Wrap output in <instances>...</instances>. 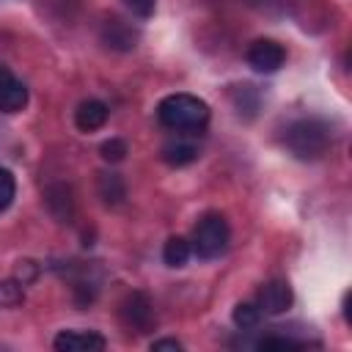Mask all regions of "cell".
I'll return each instance as SVG.
<instances>
[{"instance_id":"7a4b0ae2","label":"cell","mask_w":352,"mask_h":352,"mask_svg":"<svg viewBox=\"0 0 352 352\" xmlns=\"http://www.w3.org/2000/svg\"><path fill=\"white\" fill-rule=\"evenodd\" d=\"M283 143L297 160H319L330 148V126L322 118H300L286 129Z\"/></svg>"},{"instance_id":"2e32d148","label":"cell","mask_w":352,"mask_h":352,"mask_svg":"<svg viewBox=\"0 0 352 352\" xmlns=\"http://www.w3.org/2000/svg\"><path fill=\"white\" fill-rule=\"evenodd\" d=\"M16 195V182H14V173L8 168H0V212H6L11 206Z\"/></svg>"},{"instance_id":"ffe728a7","label":"cell","mask_w":352,"mask_h":352,"mask_svg":"<svg viewBox=\"0 0 352 352\" xmlns=\"http://www.w3.org/2000/svg\"><path fill=\"white\" fill-rule=\"evenodd\" d=\"M165 349L179 352V349H182V344H179L176 338H157V341H151V352H165Z\"/></svg>"},{"instance_id":"d6986e66","label":"cell","mask_w":352,"mask_h":352,"mask_svg":"<svg viewBox=\"0 0 352 352\" xmlns=\"http://www.w3.org/2000/svg\"><path fill=\"white\" fill-rule=\"evenodd\" d=\"M124 3L138 16H151L154 14V6H157V0H124Z\"/></svg>"},{"instance_id":"ba28073f","label":"cell","mask_w":352,"mask_h":352,"mask_svg":"<svg viewBox=\"0 0 352 352\" xmlns=\"http://www.w3.org/2000/svg\"><path fill=\"white\" fill-rule=\"evenodd\" d=\"M28 104L25 82L6 66H0V113H19Z\"/></svg>"},{"instance_id":"30bf717a","label":"cell","mask_w":352,"mask_h":352,"mask_svg":"<svg viewBox=\"0 0 352 352\" xmlns=\"http://www.w3.org/2000/svg\"><path fill=\"white\" fill-rule=\"evenodd\" d=\"M160 157H162L168 165L182 168V165H187V162H192V160L198 157V148H195L192 143H187V140H168V143L162 146Z\"/></svg>"},{"instance_id":"4fadbf2b","label":"cell","mask_w":352,"mask_h":352,"mask_svg":"<svg viewBox=\"0 0 352 352\" xmlns=\"http://www.w3.org/2000/svg\"><path fill=\"white\" fill-rule=\"evenodd\" d=\"M99 192L107 204H118L124 198V182L118 173H102L99 176Z\"/></svg>"},{"instance_id":"8fae6325","label":"cell","mask_w":352,"mask_h":352,"mask_svg":"<svg viewBox=\"0 0 352 352\" xmlns=\"http://www.w3.org/2000/svg\"><path fill=\"white\" fill-rule=\"evenodd\" d=\"M190 253H192V245L184 236H170L162 248V258H165L168 267H184Z\"/></svg>"},{"instance_id":"9c48e42d","label":"cell","mask_w":352,"mask_h":352,"mask_svg":"<svg viewBox=\"0 0 352 352\" xmlns=\"http://www.w3.org/2000/svg\"><path fill=\"white\" fill-rule=\"evenodd\" d=\"M107 116H110V107L99 99H85L77 104L74 110V124L80 132H96L107 124Z\"/></svg>"},{"instance_id":"6da1fadb","label":"cell","mask_w":352,"mask_h":352,"mask_svg":"<svg viewBox=\"0 0 352 352\" xmlns=\"http://www.w3.org/2000/svg\"><path fill=\"white\" fill-rule=\"evenodd\" d=\"M157 118L173 132H198L209 124V104L192 94H170L157 104Z\"/></svg>"},{"instance_id":"e0dca14e","label":"cell","mask_w":352,"mask_h":352,"mask_svg":"<svg viewBox=\"0 0 352 352\" xmlns=\"http://www.w3.org/2000/svg\"><path fill=\"white\" fill-rule=\"evenodd\" d=\"M102 157L107 160V162H121L124 157H126V143L124 140H118V138H110V140H104L102 143Z\"/></svg>"},{"instance_id":"5bb4252c","label":"cell","mask_w":352,"mask_h":352,"mask_svg":"<svg viewBox=\"0 0 352 352\" xmlns=\"http://www.w3.org/2000/svg\"><path fill=\"white\" fill-rule=\"evenodd\" d=\"M258 319H261V311H258V305H253V302H239V305L234 308V324H236L239 330L256 327Z\"/></svg>"},{"instance_id":"277c9868","label":"cell","mask_w":352,"mask_h":352,"mask_svg":"<svg viewBox=\"0 0 352 352\" xmlns=\"http://www.w3.org/2000/svg\"><path fill=\"white\" fill-rule=\"evenodd\" d=\"M245 60H248V66H250L253 72H258V74H272V72H278V69L283 66L286 50H283L278 41H272V38H258V41H253V44L248 47Z\"/></svg>"},{"instance_id":"52a82bcc","label":"cell","mask_w":352,"mask_h":352,"mask_svg":"<svg viewBox=\"0 0 352 352\" xmlns=\"http://www.w3.org/2000/svg\"><path fill=\"white\" fill-rule=\"evenodd\" d=\"M52 346L58 352H102L107 341L94 330H63L55 336Z\"/></svg>"},{"instance_id":"3957f363","label":"cell","mask_w":352,"mask_h":352,"mask_svg":"<svg viewBox=\"0 0 352 352\" xmlns=\"http://www.w3.org/2000/svg\"><path fill=\"white\" fill-rule=\"evenodd\" d=\"M228 239H231V231H228L226 217L217 212H209L198 220V226L192 231V250L201 258H217L226 253Z\"/></svg>"},{"instance_id":"ac0fdd59","label":"cell","mask_w":352,"mask_h":352,"mask_svg":"<svg viewBox=\"0 0 352 352\" xmlns=\"http://www.w3.org/2000/svg\"><path fill=\"white\" fill-rule=\"evenodd\" d=\"M302 344H297L294 338H286V336H267V338H261L258 341V349H286V352H292V349H300Z\"/></svg>"},{"instance_id":"5b68a950","label":"cell","mask_w":352,"mask_h":352,"mask_svg":"<svg viewBox=\"0 0 352 352\" xmlns=\"http://www.w3.org/2000/svg\"><path fill=\"white\" fill-rule=\"evenodd\" d=\"M121 319L126 327H132L135 333H148L151 324H154V308H151V300L143 294V292H132L124 305H121Z\"/></svg>"},{"instance_id":"8992f818","label":"cell","mask_w":352,"mask_h":352,"mask_svg":"<svg viewBox=\"0 0 352 352\" xmlns=\"http://www.w3.org/2000/svg\"><path fill=\"white\" fill-rule=\"evenodd\" d=\"M292 300H294L292 286H289L286 280L275 278V280H267V283L258 289V302H256V305H258L261 314L278 316V314H283V311L292 308Z\"/></svg>"},{"instance_id":"7c38bea8","label":"cell","mask_w":352,"mask_h":352,"mask_svg":"<svg viewBox=\"0 0 352 352\" xmlns=\"http://www.w3.org/2000/svg\"><path fill=\"white\" fill-rule=\"evenodd\" d=\"M104 41H107V47H116V50H132L135 47V33L126 30L121 19H110L104 25Z\"/></svg>"},{"instance_id":"9a60e30c","label":"cell","mask_w":352,"mask_h":352,"mask_svg":"<svg viewBox=\"0 0 352 352\" xmlns=\"http://www.w3.org/2000/svg\"><path fill=\"white\" fill-rule=\"evenodd\" d=\"M22 286L16 280H0V311H8L22 302Z\"/></svg>"}]
</instances>
